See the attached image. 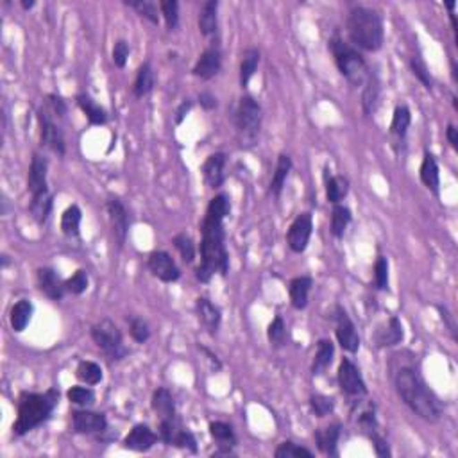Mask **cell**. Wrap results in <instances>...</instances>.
<instances>
[{"label":"cell","instance_id":"cell-44","mask_svg":"<svg viewBox=\"0 0 458 458\" xmlns=\"http://www.w3.org/2000/svg\"><path fill=\"white\" fill-rule=\"evenodd\" d=\"M66 397L70 403L77 406H83V408H88L95 403V392H93L92 388L88 387H72L68 388V392H66Z\"/></svg>","mask_w":458,"mask_h":458},{"label":"cell","instance_id":"cell-8","mask_svg":"<svg viewBox=\"0 0 458 458\" xmlns=\"http://www.w3.org/2000/svg\"><path fill=\"white\" fill-rule=\"evenodd\" d=\"M337 379H339V387L346 396L349 397H364L367 396V385L361 378L358 367L352 364L349 358H344L339 366V372H337Z\"/></svg>","mask_w":458,"mask_h":458},{"label":"cell","instance_id":"cell-5","mask_svg":"<svg viewBox=\"0 0 458 458\" xmlns=\"http://www.w3.org/2000/svg\"><path fill=\"white\" fill-rule=\"evenodd\" d=\"M330 49L333 52V57H335V65L339 72L352 86L366 83L369 68H367L364 56L351 43H346L340 38H333V40H330Z\"/></svg>","mask_w":458,"mask_h":458},{"label":"cell","instance_id":"cell-51","mask_svg":"<svg viewBox=\"0 0 458 458\" xmlns=\"http://www.w3.org/2000/svg\"><path fill=\"white\" fill-rule=\"evenodd\" d=\"M375 283L378 290L388 288V260L385 256H378L375 263Z\"/></svg>","mask_w":458,"mask_h":458},{"label":"cell","instance_id":"cell-45","mask_svg":"<svg viewBox=\"0 0 458 458\" xmlns=\"http://www.w3.org/2000/svg\"><path fill=\"white\" fill-rule=\"evenodd\" d=\"M88 285H90V278H88V272L83 269H79L77 272L72 276V278H68L65 281V288L68 294L72 295H81L84 294V292L88 290Z\"/></svg>","mask_w":458,"mask_h":458},{"label":"cell","instance_id":"cell-58","mask_svg":"<svg viewBox=\"0 0 458 458\" xmlns=\"http://www.w3.org/2000/svg\"><path fill=\"white\" fill-rule=\"evenodd\" d=\"M199 349H201V351H203L204 355H206L208 360H210V364H212L213 369H215V370H221L222 369V364H221V360H219V357H217V355H213V352L210 351V349H208V348H204V346H199Z\"/></svg>","mask_w":458,"mask_h":458},{"label":"cell","instance_id":"cell-61","mask_svg":"<svg viewBox=\"0 0 458 458\" xmlns=\"http://www.w3.org/2000/svg\"><path fill=\"white\" fill-rule=\"evenodd\" d=\"M34 4H36L34 0H22V8L23 9H32V8H34Z\"/></svg>","mask_w":458,"mask_h":458},{"label":"cell","instance_id":"cell-14","mask_svg":"<svg viewBox=\"0 0 458 458\" xmlns=\"http://www.w3.org/2000/svg\"><path fill=\"white\" fill-rule=\"evenodd\" d=\"M47 174H49V161L45 156L34 152L31 159V167H29V176H27V190L31 192V197L49 192Z\"/></svg>","mask_w":458,"mask_h":458},{"label":"cell","instance_id":"cell-1","mask_svg":"<svg viewBox=\"0 0 458 458\" xmlns=\"http://www.w3.org/2000/svg\"><path fill=\"white\" fill-rule=\"evenodd\" d=\"M394 385L406 406L417 417L428 423H435L442 415L441 401L430 390L423 376L412 366H401L394 370Z\"/></svg>","mask_w":458,"mask_h":458},{"label":"cell","instance_id":"cell-3","mask_svg":"<svg viewBox=\"0 0 458 458\" xmlns=\"http://www.w3.org/2000/svg\"><path fill=\"white\" fill-rule=\"evenodd\" d=\"M348 36L355 47L367 52H376L381 49L385 40L384 18L376 9L357 6L349 11L348 17Z\"/></svg>","mask_w":458,"mask_h":458},{"label":"cell","instance_id":"cell-28","mask_svg":"<svg viewBox=\"0 0 458 458\" xmlns=\"http://www.w3.org/2000/svg\"><path fill=\"white\" fill-rule=\"evenodd\" d=\"M155 84H156V77L150 63L149 61L141 63L140 68H138L137 72V77H135V84H132V93H135V97L138 99L147 97V95L155 90Z\"/></svg>","mask_w":458,"mask_h":458},{"label":"cell","instance_id":"cell-26","mask_svg":"<svg viewBox=\"0 0 458 458\" xmlns=\"http://www.w3.org/2000/svg\"><path fill=\"white\" fill-rule=\"evenodd\" d=\"M150 405L152 410L158 414L159 421H165V419H174L176 415V403H174V396L170 394V390L167 388H158L152 394V399H150Z\"/></svg>","mask_w":458,"mask_h":458},{"label":"cell","instance_id":"cell-21","mask_svg":"<svg viewBox=\"0 0 458 458\" xmlns=\"http://www.w3.org/2000/svg\"><path fill=\"white\" fill-rule=\"evenodd\" d=\"M379 99H381V81H379V75L372 72V74L367 75L366 88L361 93V108H364V113L367 117L376 113L379 106Z\"/></svg>","mask_w":458,"mask_h":458},{"label":"cell","instance_id":"cell-19","mask_svg":"<svg viewBox=\"0 0 458 458\" xmlns=\"http://www.w3.org/2000/svg\"><path fill=\"white\" fill-rule=\"evenodd\" d=\"M226 155L224 152H215L208 156L203 165V177L210 188H221L226 181Z\"/></svg>","mask_w":458,"mask_h":458},{"label":"cell","instance_id":"cell-23","mask_svg":"<svg viewBox=\"0 0 458 458\" xmlns=\"http://www.w3.org/2000/svg\"><path fill=\"white\" fill-rule=\"evenodd\" d=\"M419 176H421L423 185L426 186L430 192H433L437 197L441 195V172H439V163H437L435 156L430 155V152L424 155Z\"/></svg>","mask_w":458,"mask_h":458},{"label":"cell","instance_id":"cell-9","mask_svg":"<svg viewBox=\"0 0 458 458\" xmlns=\"http://www.w3.org/2000/svg\"><path fill=\"white\" fill-rule=\"evenodd\" d=\"M38 126H40L41 146L56 152L57 156H65V137H63L61 129L57 128L52 117L49 114V111L43 110V108L38 110Z\"/></svg>","mask_w":458,"mask_h":458},{"label":"cell","instance_id":"cell-59","mask_svg":"<svg viewBox=\"0 0 458 458\" xmlns=\"http://www.w3.org/2000/svg\"><path fill=\"white\" fill-rule=\"evenodd\" d=\"M446 137H448V141L451 143V147L457 150L458 149V129L455 128L453 123H450V126H448V129H446Z\"/></svg>","mask_w":458,"mask_h":458},{"label":"cell","instance_id":"cell-39","mask_svg":"<svg viewBox=\"0 0 458 458\" xmlns=\"http://www.w3.org/2000/svg\"><path fill=\"white\" fill-rule=\"evenodd\" d=\"M349 194V181L344 176H331L326 181V199L331 204H340L346 195Z\"/></svg>","mask_w":458,"mask_h":458},{"label":"cell","instance_id":"cell-53","mask_svg":"<svg viewBox=\"0 0 458 458\" xmlns=\"http://www.w3.org/2000/svg\"><path fill=\"white\" fill-rule=\"evenodd\" d=\"M131 49H129V43L126 40H119L114 43L113 47V63L114 66H119V68H123L126 63H128V57Z\"/></svg>","mask_w":458,"mask_h":458},{"label":"cell","instance_id":"cell-37","mask_svg":"<svg viewBox=\"0 0 458 458\" xmlns=\"http://www.w3.org/2000/svg\"><path fill=\"white\" fill-rule=\"evenodd\" d=\"M352 215L351 210L348 206H342V204H333V210H331V221H330V229L331 235L335 238H342L346 229H348L349 222H351Z\"/></svg>","mask_w":458,"mask_h":458},{"label":"cell","instance_id":"cell-32","mask_svg":"<svg viewBox=\"0 0 458 458\" xmlns=\"http://www.w3.org/2000/svg\"><path fill=\"white\" fill-rule=\"evenodd\" d=\"M260 50L255 49V47H249V49L243 50L242 54V63H240V86L247 88L249 83H251L252 75L258 70V65H260Z\"/></svg>","mask_w":458,"mask_h":458},{"label":"cell","instance_id":"cell-2","mask_svg":"<svg viewBox=\"0 0 458 458\" xmlns=\"http://www.w3.org/2000/svg\"><path fill=\"white\" fill-rule=\"evenodd\" d=\"M226 276L229 272V255L226 249L224 221L204 215L203 242H201V265L195 270V278L201 283H210L213 274Z\"/></svg>","mask_w":458,"mask_h":458},{"label":"cell","instance_id":"cell-36","mask_svg":"<svg viewBox=\"0 0 458 458\" xmlns=\"http://www.w3.org/2000/svg\"><path fill=\"white\" fill-rule=\"evenodd\" d=\"M81 219H83V213H81L79 206H68L63 212L61 215V231L65 237L68 238H77L81 233Z\"/></svg>","mask_w":458,"mask_h":458},{"label":"cell","instance_id":"cell-27","mask_svg":"<svg viewBox=\"0 0 458 458\" xmlns=\"http://www.w3.org/2000/svg\"><path fill=\"white\" fill-rule=\"evenodd\" d=\"M219 2L217 0H208L201 6V13H199V31L203 36H213L219 27Z\"/></svg>","mask_w":458,"mask_h":458},{"label":"cell","instance_id":"cell-33","mask_svg":"<svg viewBox=\"0 0 458 458\" xmlns=\"http://www.w3.org/2000/svg\"><path fill=\"white\" fill-rule=\"evenodd\" d=\"M335 357V346L328 339H321L317 342V351H315V358L312 364V372L313 375H322L328 367L331 366Z\"/></svg>","mask_w":458,"mask_h":458},{"label":"cell","instance_id":"cell-38","mask_svg":"<svg viewBox=\"0 0 458 458\" xmlns=\"http://www.w3.org/2000/svg\"><path fill=\"white\" fill-rule=\"evenodd\" d=\"M410 123H412V113L405 104L396 106L392 114V122H390V132L399 140H405L406 132H408Z\"/></svg>","mask_w":458,"mask_h":458},{"label":"cell","instance_id":"cell-18","mask_svg":"<svg viewBox=\"0 0 458 458\" xmlns=\"http://www.w3.org/2000/svg\"><path fill=\"white\" fill-rule=\"evenodd\" d=\"M36 278H38V286L40 290L43 292L49 299L52 301H61L66 294L65 281L59 278V274L56 272L50 267H41L36 272Z\"/></svg>","mask_w":458,"mask_h":458},{"label":"cell","instance_id":"cell-34","mask_svg":"<svg viewBox=\"0 0 458 458\" xmlns=\"http://www.w3.org/2000/svg\"><path fill=\"white\" fill-rule=\"evenodd\" d=\"M292 170V159L288 155H279L278 156V163H276V170L272 174V179H270V194L278 199L281 195L283 188H285L286 177Z\"/></svg>","mask_w":458,"mask_h":458},{"label":"cell","instance_id":"cell-56","mask_svg":"<svg viewBox=\"0 0 458 458\" xmlns=\"http://www.w3.org/2000/svg\"><path fill=\"white\" fill-rule=\"evenodd\" d=\"M192 106H194V102L190 101V99H185V101L181 102L179 106H177L176 110V117H174V120H176V123L179 126V123H183V120L186 119V114L190 113V110H192Z\"/></svg>","mask_w":458,"mask_h":458},{"label":"cell","instance_id":"cell-29","mask_svg":"<svg viewBox=\"0 0 458 458\" xmlns=\"http://www.w3.org/2000/svg\"><path fill=\"white\" fill-rule=\"evenodd\" d=\"M52 204H54V197L52 194H50V190L49 192H43V194L40 195H32L31 204H29L31 217L40 226L47 224L50 213H52Z\"/></svg>","mask_w":458,"mask_h":458},{"label":"cell","instance_id":"cell-42","mask_svg":"<svg viewBox=\"0 0 458 458\" xmlns=\"http://www.w3.org/2000/svg\"><path fill=\"white\" fill-rule=\"evenodd\" d=\"M123 4L135 9L140 17L147 18L150 23H155V26L159 23L158 8H156L155 2H150V0H126Z\"/></svg>","mask_w":458,"mask_h":458},{"label":"cell","instance_id":"cell-43","mask_svg":"<svg viewBox=\"0 0 458 458\" xmlns=\"http://www.w3.org/2000/svg\"><path fill=\"white\" fill-rule=\"evenodd\" d=\"M274 457L276 458H313V451H310L308 448H303V446H297L292 441H285L276 448L274 451Z\"/></svg>","mask_w":458,"mask_h":458},{"label":"cell","instance_id":"cell-31","mask_svg":"<svg viewBox=\"0 0 458 458\" xmlns=\"http://www.w3.org/2000/svg\"><path fill=\"white\" fill-rule=\"evenodd\" d=\"M32 303L27 299L18 301L14 304L13 308H11V313H9V322H11V328H13L14 333H22L27 326H29V322L32 319Z\"/></svg>","mask_w":458,"mask_h":458},{"label":"cell","instance_id":"cell-24","mask_svg":"<svg viewBox=\"0 0 458 458\" xmlns=\"http://www.w3.org/2000/svg\"><path fill=\"white\" fill-rule=\"evenodd\" d=\"M340 432L342 426L339 423H333L326 428H319L315 432V442L321 453L328 455V457H337V444H339Z\"/></svg>","mask_w":458,"mask_h":458},{"label":"cell","instance_id":"cell-4","mask_svg":"<svg viewBox=\"0 0 458 458\" xmlns=\"http://www.w3.org/2000/svg\"><path fill=\"white\" fill-rule=\"evenodd\" d=\"M57 403H59V392L56 388H49L43 394L23 392L18 399V417L13 424V435L23 437L34 428L47 423Z\"/></svg>","mask_w":458,"mask_h":458},{"label":"cell","instance_id":"cell-12","mask_svg":"<svg viewBox=\"0 0 458 458\" xmlns=\"http://www.w3.org/2000/svg\"><path fill=\"white\" fill-rule=\"evenodd\" d=\"M72 428L81 435H93V433L106 432L108 419L104 414L92 412V410H74L72 412Z\"/></svg>","mask_w":458,"mask_h":458},{"label":"cell","instance_id":"cell-7","mask_svg":"<svg viewBox=\"0 0 458 458\" xmlns=\"http://www.w3.org/2000/svg\"><path fill=\"white\" fill-rule=\"evenodd\" d=\"M92 339L99 349H101L111 361H119L128 357V349L123 346L122 333L119 326L111 319H102L92 326Z\"/></svg>","mask_w":458,"mask_h":458},{"label":"cell","instance_id":"cell-46","mask_svg":"<svg viewBox=\"0 0 458 458\" xmlns=\"http://www.w3.org/2000/svg\"><path fill=\"white\" fill-rule=\"evenodd\" d=\"M410 70H412V74H414L415 77L421 81V84H423L424 88L432 92L433 79H432V75H430V72H428L426 63L421 59V56H414L412 59H410Z\"/></svg>","mask_w":458,"mask_h":458},{"label":"cell","instance_id":"cell-41","mask_svg":"<svg viewBox=\"0 0 458 458\" xmlns=\"http://www.w3.org/2000/svg\"><path fill=\"white\" fill-rule=\"evenodd\" d=\"M172 243L177 249V252L181 255L185 263H192L195 260V255H197V249H195V243L192 240V237L186 233H179L172 238Z\"/></svg>","mask_w":458,"mask_h":458},{"label":"cell","instance_id":"cell-30","mask_svg":"<svg viewBox=\"0 0 458 458\" xmlns=\"http://www.w3.org/2000/svg\"><path fill=\"white\" fill-rule=\"evenodd\" d=\"M75 101H77V106L86 114V119H88V122L92 123V126H104V123L108 122L106 110L99 106L97 102L93 101L88 93H81V95H77Z\"/></svg>","mask_w":458,"mask_h":458},{"label":"cell","instance_id":"cell-35","mask_svg":"<svg viewBox=\"0 0 458 458\" xmlns=\"http://www.w3.org/2000/svg\"><path fill=\"white\" fill-rule=\"evenodd\" d=\"M210 435L219 442L221 453H231V448L237 446V437H235L233 428L229 426L228 423H222V421L210 423Z\"/></svg>","mask_w":458,"mask_h":458},{"label":"cell","instance_id":"cell-11","mask_svg":"<svg viewBox=\"0 0 458 458\" xmlns=\"http://www.w3.org/2000/svg\"><path fill=\"white\" fill-rule=\"evenodd\" d=\"M335 321V335L340 344V348H342L344 351L351 352V355L358 352V349H360V337H358V331L357 328H355V324H352L351 317H349L348 312H346L342 306H337Z\"/></svg>","mask_w":458,"mask_h":458},{"label":"cell","instance_id":"cell-22","mask_svg":"<svg viewBox=\"0 0 458 458\" xmlns=\"http://www.w3.org/2000/svg\"><path fill=\"white\" fill-rule=\"evenodd\" d=\"M403 337H405L403 324H401V321L396 315H392L381 330L376 331L375 342L378 348H392V346L403 342Z\"/></svg>","mask_w":458,"mask_h":458},{"label":"cell","instance_id":"cell-54","mask_svg":"<svg viewBox=\"0 0 458 458\" xmlns=\"http://www.w3.org/2000/svg\"><path fill=\"white\" fill-rule=\"evenodd\" d=\"M437 310H439V313H441V319L444 321V324L448 326V330H450L451 337L457 340V322H455V317L451 315V312L446 308V306H437Z\"/></svg>","mask_w":458,"mask_h":458},{"label":"cell","instance_id":"cell-55","mask_svg":"<svg viewBox=\"0 0 458 458\" xmlns=\"http://www.w3.org/2000/svg\"><path fill=\"white\" fill-rule=\"evenodd\" d=\"M47 99H49L50 106H52L54 113H56L57 117H65V114L68 113V108H66V102L63 101V97H59V95H54V93H50V95Z\"/></svg>","mask_w":458,"mask_h":458},{"label":"cell","instance_id":"cell-13","mask_svg":"<svg viewBox=\"0 0 458 458\" xmlns=\"http://www.w3.org/2000/svg\"><path fill=\"white\" fill-rule=\"evenodd\" d=\"M149 270L155 278L163 283H174L181 278V270L176 265L174 258L167 251H155L149 255Z\"/></svg>","mask_w":458,"mask_h":458},{"label":"cell","instance_id":"cell-17","mask_svg":"<svg viewBox=\"0 0 458 458\" xmlns=\"http://www.w3.org/2000/svg\"><path fill=\"white\" fill-rule=\"evenodd\" d=\"M159 437L150 430L147 424H137L132 428L131 432L123 439V448L126 450L137 451V453H146V451L152 450L155 444L158 442Z\"/></svg>","mask_w":458,"mask_h":458},{"label":"cell","instance_id":"cell-52","mask_svg":"<svg viewBox=\"0 0 458 458\" xmlns=\"http://www.w3.org/2000/svg\"><path fill=\"white\" fill-rule=\"evenodd\" d=\"M176 448H185V450H190L192 453H197V441H195L194 433L188 432L186 428H181L179 433L176 435V441L174 444Z\"/></svg>","mask_w":458,"mask_h":458},{"label":"cell","instance_id":"cell-20","mask_svg":"<svg viewBox=\"0 0 458 458\" xmlns=\"http://www.w3.org/2000/svg\"><path fill=\"white\" fill-rule=\"evenodd\" d=\"M195 312H197L199 321L203 322L204 328H206L212 335H215L222 322L221 308L215 306L208 297H199L197 303H195Z\"/></svg>","mask_w":458,"mask_h":458},{"label":"cell","instance_id":"cell-49","mask_svg":"<svg viewBox=\"0 0 458 458\" xmlns=\"http://www.w3.org/2000/svg\"><path fill=\"white\" fill-rule=\"evenodd\" d=\"M159 9L165 18V23L170 31H174L179 23V2L176 0H163L159 2Z\"/></svg>","mask_w":458,"mask_h":458},{"label":"cell","instance_id":"cell-57","mask_svg":"<svg viewBox=\"0 0 458 458\" xmlns=\"http://www.w3.org/2000/svg\"><path fill=\"white\" fill-rule=\"evenodd\" d=\"M199 104H201V106H203L206 111H212V110H215L219 102H217V97L213 95V93L201 92L199 93Z\"/></svg>","mask_w":458,"mask_h":458},{"label":"cell","instance_id":"cell-25","mask_svg":"<svg viewBox=\"0 0 458 458\" xmlns=\"http://www.w3.org/2000/svg\"><path fill=\"white\" fill-rule=\"evenodd\" d=\"M313 286V279L310 276H297L288 285V294H290V303L295 310H304L308 306L310 290Z\"/></svg>","mask_w":458,"mask_h":458},{"label":"cell","instance_id":"cell-15","mask_svg":"<svg viewBox=\"0 0 458 458\" xmlns=\"http://www.w3.org/2000/svg\"><path fill=\"white\" fill-rule=\"evenodd\" d=\"M108 215H110L111 229H113V235L117 238V243L119 247H123L126 240H128L129 235V215L126 206L122 204V201L117 197L110 199L106 203Z\"/></svg>","mask_w":458,"mask_h":458},{"label":"cell","instance_id":"cell-10","mask_svg":"<svg viewBox=\"0 0 458 458\" xmlns=\"http://www.w3.org/2000/svg\"><path fill=\"white\" fill-rule=\"evenodd\" d=\"M313 231V219L312 213L304 212L301 215H297L294 219V222L290 224L288 231H286V243L290 247V251L301 252L306 251V247L310 243V238H312Z\"/></svg>","mask_w":458,"mask_h":458},{"label":"cell","instance_id":"cell-6","mask_svg":"<svg viewBox=\"0 0 458 458\" xmlns=\"http://www.w3.org/2000/svg\"><path fill=\"white\" fill-rule=\"evenodd\" d=\"M261 120H263V113H261V106L258 104V101L251 95H243L238 101L237 113H235V123H237V131L242 140V147L255 146L256 138L260 135Z\"/></svg>","mask_w":458,"mask_h":458},{"label":"cell","instance_id":"cell-60","mask_svg":"<svg viewBox=\"0 0 458 458\" xmlns=\"http://www.w3.org/2000/svg\"><path fill=\"white\" fill-rule=\"evenodd\" d=\"M0 261H2V269H8L9 263H11V261H9V256L8 255L0 256Z\"/></svg>","mask_w":458,"mask_h":458},{"label":"cell","instance_id":"cell-47","mask_svg":"<svg viewBox=\"0 0 458 458\" xmlns=\"http://www.w3.org/2000/svg\"><path fill=\"white\" fill-rule=\"evenodd\" d=\"M310 408L317 417H326L335 410V401H333V397L315 394V396L310 397Z\"/></svg>","mask_w":458,"mask_h":458},{"label":"cell","instance_id":"cell-50","mask_svg":"<svg viewBox=\"0 0 458 458\" xmlns=\"http://www.w3.org/2000/svg\"><path fill=\"white\" fill-rule=\"evenodd\" d=\"M129 333H131L132 340L138 344H146L150 339L149 324L140 317H132L129 321Z\"/></svg>","mask_w":458,"mask_h":458},{"label":"cell","instance_id":"cell-40","mask_svg":"<svg viewBox=\"0 0 458 458\" xmlns=\"http://www.w3.org/2000/svg\"><path fill=\"white\" fill-rule=\"evenodd\" d=\"M75 376L86 385H97L102 381V369L97 366L95 361L84 360L81 361L77 369H75Z\"/></svg>","mask_w":458,"mask_h":458},{"label":"cell","instance_id":"cell-48","mask_svg":"<svg viewBox=\"0 0 458 458\" xmlns=\"http://www.w3.org/2000/svg\"><path fill=\"white\" fill-rule=\"evenodd\" d=\"M267 337H269V342L272 344L274 348H281L286 342V326L285 321L281 317H274V321L270 322L269 328H267Z\"/></svg>","mask_w":458,"mask_h":458},{"label":"cell","instance_id":"cell-16","mask_svg":"<svg viewBox=\"0 0 458 458\" xmlns=\"http://www.w3.org/2000/svg\"><path fill=\"white\" fill-rule=\"evenodd\" d=\"M221 68H222V52L219 47L212 45V47H208V49L199 56L192 74H194L195 77H199V79L210 81L221 72Z\"/></svg>","mask_w":458,"mask_h":458}]
</instances>
